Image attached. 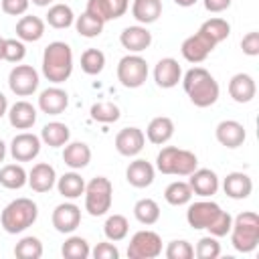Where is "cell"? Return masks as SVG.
Masks as SVG:
<instances>
[{"mask_svg": "<svg viewBox=\"0 0 259 259\" xmlns=\"http://www.w3.org/2000/svg\"><path fill=\"white\" fill-rule=\"evenodd\" d=\"M182 87L196 107H210L219 99V83L204 67H192L182 77Z\"/></svg>", "mask_w": 259, "mask_h": 259, "instance_id": "6da1fadb", "label": "cell"}, {"mask_svg": "<svg viewBox=\"0 0 259 259\" xmlns=\"http://www.w3.org/2000/svg\"><path fill=\"white\" fill-rule=\"evenodd\" d=\"M73 73V51L67 42L63 40H55L51 45H47L45 53H42V75L59 85L63 81H67Z\"/></svg>", "mask_w": 259, "mask_h": 259, "instance_id": "7a4b0ae2", "label": "cell"}, {"mask_svg": "<svg viewBox=\"0 0 259 259\" xmlns=\"http://www.w3.org/2000/svg\"><path fill=\"white\" fill-rule=\"evenodd\" d=\"M38 217V206L30 200V198H16L12 202H8L0 214V223L2 229L10 235L22 233L28 227H32V223Z\"/></svg>", "mask_w": 259, "mask_h": 259, "instance_id": "3957f363", "label": "cell"}, {"mask_svg": "<svg viewBox=\"0 0 259 259\" xmlns=\"http://www.w3.org/2000/svg\"><path fill=\"white\" fill-rule=\"evenodd\" d=\"M231 243L239 253H251L259 245V217L253 210H243L233 219Z\"/></svg>", "mask_w": 259, "mask_h": 259, "instance_id": "277c9868", "label": "cell"}, {"mask_svg": "<svg viewBox=\"0 0 259 259\" xmlns=\"http://www.w3.org/2000/svg\"><path fill=\"white\" fill-rule=\"evenodd\" d=\"M156 168L162 174L188 176L198 168V158L190 150H182V148H176V146H166L158 152Z\"/></svg>", "mask_w": 259, "mask_h": 259, "instance_id": "5b68a950", "label": "cell"}, {"mask_svg": "<svg viewBox=\"0 0 259 259\" xmlns=\"http://www.w3.org/2000/svg\"><path fill=\"white\" fill-rule=\"evenodd\" d=\"M85 210L91 217H103L111 208L113 200V186L109 178L97 176L89 184H85Z\"/></svg>", "mask_w": 259, "mask_h": 259, "instance_id": "8992f818", "label": "cell"}, {"mask_svg": "<svg viewBox=\"0 0 259 259\" xmlns=\"http://www.w3.org/2000/svg\"><path fill=\"white\" fill-rule=\"evenodd\" d=\"M117 79L127 89H138L148 79V63L140 55H125L117 63Z\"/></svg>", "mask_w": 259, "mask_h": 259, "instance_id": "52a82bcc", "label": "cell"}, {"mask_svg": "<svg viewBox=\"0 0 259 259\" xmlns=\"http://www.w3.org/2000/svg\"><path fill=\"white\" fill-rule=\"evenodd\" d=\"M162 253V239L154 231H138L127 245L130 259H156Z\"/></svg>", "mask_w": 259, "mask_h": 259, "instance_id": "ba28073f", "label": "cell"}, {"mask_svg": "<svg viewBox=\"0 0 259 259\" xmlns=\"http://www.w3.org/2000/svg\"><path fill=\"white\" fill-rule=\"evenodd\" d=\"M8 87L14 95L26 97L38 89V73L30 65H16L8 75Z\"/></svg>", "mask_w": 259, "mask_h": 259, "instance_id": "9c48e42d", "label": "cell"}, {"mask_svg": "<svg viewBox=\"0 0 259 259\" xmlns=\"http://www.w3.org/2000/svg\"><path fill=\"white\" fill-rule=\"evenodd\" d=\"M223 212V208L212 202V200H198V202H192L186 210V221L192 229H208L217 219L219 214Z\"/></svg>", "mask_w": 259, "mask_h": 259, "instance_id": "30bf717a", "label": "cell"}, {"mask_svg": "<svg viewBox=\"0 0 259 259\" xmlns=\"http://www.w3.org/2000/svg\"><path fill=\"white\" fill-rule=\"evenodd\" d=\"M217 45L206 36V34H202L200 30L196 32V34H192V36H188V38H184V42H182V47H180V53H182V57L188 61V63H202L210 53H212V49H214Z\"/></svg>", "mask_w": 259, "mask_h": 259, "instance_id": "8fae6325", "label": "cell"}, {"mask_svg": "<svg viewBox=\"0 0 259 259\" xmlns=\"http://www.w3.org/2000/svg\"><path fill=\"white\" fill-rule=\"evenodd\" d=\"M130 0H87L85 12L99 18L101 22L115 20L127 12Z\"/></svg>", "mask_w": 259, "mask_h": 259, "instance_id": "7c38bea8", "label": "cell"}, {"mask_svg": "<svg viewBox=\"0 0 259 259\" xmlns=\"http://www.w3.org/2000/svg\"><path fill=\"white\" fill-rule=\"evenodd\" d=\"M40 152V138L28 132H22L12 138L10 142V154L16 162H30Z\"/></svg>", "mask_w": 259, "mask_h": 259, "instance_id": "4fadbf2b", "label": "cell"}, {"mask_svg": "<svg viewBox=\"0 0 259 259\" xmlns=\"http://www.w3.org/2000/svg\"><path fill=\"white\" fill-rule=\"evenodd\" d=\"M144 144H146V136L140 127H123L115 136V150L125 158L138 156L144 150Z\"/></svg>", "mask_w": 259, "mask_h": 259, "instance_id": "5bb4252c", "label": "cell"}, {"mask_svg": "<svg viewBox=\"0 0 259 259\" xmlns=\"http://www.w3.org/2000/svg\"><path fill=\"white\" fill-rule=\"evenodd\" d=\"M53 227L59 233H73L81 225V208L73 202H63L53 210Z\"/></svg>", "mask_w": 259, "mask_h": 259, "instance_id": "9a60e30c", "label": "cell"}, {"mask_svg": "<svg viewBox=\"0 0 259 259\" xmlns=\"http://www.w3.org/2000/svg\"><path fill=\"white\" fill-rule=\"evenodd\" d=\"M154 81L158 87L162 89H172L178 85V81H182V69L178 65L176 59L172 57H164L156 63L154 67Z\"/></svg>", "mask_w": 259, "mask_h": 259, "instance_id": "2e32d148", "label": "cell"}, {"mask_svg": "<svg viewBox=\"0 0 259 259\" xmlns=\"http://www.w3.org/2000/svg\"><path fill=\"white\" fill-rule=\"evenodd\" d=\"M69 105V95L61 87H47L38 95V109L47 115H59L67 109Z\"/></svg>", "mask_w": 259, "mask_h": 259, "instance_id": "e0dca14e", "label": "cell"}, {"mask_svg": "<svg viewBox=\"0 0 259 259\" xmlns=\"http://www.w3.org/2000/svg\"><path fill=\"white\" fill-rule=\"evenodd\" d=\"M119 42L123 49H127L130 53H142L146 51L150 45H152V32L142 26V24H136V26H127L121 30L119 34Z\"/></svg>", "mask_w": 259, "mask_h": 259, "instance_id": "ac0fdd59", "label": "cell"}, {"mask_svg": "<svg viewBox=\"0 0 259 259\" xmlns=\"http://www.w3.org/2000/svg\"><path fill=\"white\" fill-rule=\"evenodd\" d=\"M214 136H217V142H219L221 146L231 148V150L243 146V142H245V138H247L243 123H239V121H235V119H225V121H221V123L217 125V130H214Z\"/></svg>", "mask_w": 259, "mask_h": 259, "instance_id": "d6986e66", "label": "cell"}, {"mask_svg": "<svg viewBox=\"0 0 259 259\" xmlns=\"http://www.w3.org/2000/svg\"><path fill=\"white\" fill-rule=\"evenodd\" d=\"M188 176H190L188 184L192 188V194H198L202 198L217 194V190H219V176L210 168H196Z\"/></svg>", "mask_w": 259, "mask_h": 259, "instance_id": "ffe728a7", "label": "cell"}, {"mask_svg": "<svg viewBox=\"0 0 259 259\" xmlns=\"http://www.w3.org/2000/svg\"><path fill=\"white\" fill-rule=\"evenodd\" d=\"M34 192H49L55 184H57V172L51 164L47 162H38L32 166V170L28 172V182H26Z\"/></svg>", "mask_w": 259, "mask_h": 259, "instance_id": "44dd1931", "label": "cell"}, {"mask_svg": "<svg viewBox=\"0 0 259 259\" xmlns=\"http://www.w3.org/2000/svg\"><path fill=\"white\" fill-rule=\"evenodd\" d=\"M255 93H257V85H255L251 75L237 73V75L231 77V81H229V95L233 97V101L249 103V101H253Z\"/></svg>", "mask_w": 259, "mask_h": 259, "instance_id": "7402d4cb", "label": "cell"}, {"mask_svg": "<svg viewBox=\"0 0 259 259\" xmlns=\"http://www.w3.org/2000/svg\"><path fill=\"white\" fill-rule=\"evenodd\" d=\"M223 190L233 200H243L253 192V180L245 172H231L223 180Z\"/></svg>", "mask_w": 259, "mask_h": 259, "instance_id": "603a6c76", "label": "cell"}, {"mask_svg": "<svg viewBox=\"0 0 259 259\" xmlns=\"http://www.w3.org/2000/svg\"><path fill=\"white\" fill-rule=\"evenodd\" d=\"M6 115H8L10 125L16 127V130H28L36 121V109L28 101H16L14 105L8 107Z\"/></svg>", "mask_w": 259, "mask_h": 259, "instance_id": "cb8c5ba5", "label": "cell"}, {"mask_svg": "<svg viewBox=\"0 0 259 259\" xmlns=\"http://www.w3.org/2000/svg\"><path fill=\"white\" fill-rule=\"evenodd\" d=\"M154 174H156L154 166L148 160H142V158L130 162V166L125 170V178H127V182L134 188H146V186H150L154 182Z\"/></svg>", "mask_w": 259, "mask_h": 259, "instance_id": "d4e9b609", "label": "cell"}, {"mask_svg": "<svg viewBox=\"0 0 259 259\" xmlns=\"http://www.w3.org/2000/svg\"><path fill=\"white\" fill-rule=\"evenodd\" d=\"M63 162L73 168V170H81L91 162V148L85 142H71L65 144L63 150Z\"/></svg>", "mask_w": 259, "mask_h": 259, "instance_id": "484cf974", "label": "cell"}, {"mask_svg": "<svg viewBox=\"0 0 259 259\" xmlns=\"http://www.w3.org/2000/svg\"><path fill=\"white\" fill-rule=\"evenodd\" d=\"M45 34V20L38 16H22L16 22V36L22 42H36Z\"/></svg>", "mask_w": 259, "mask_h": 259, "instance_id": "4316f807", "label": "cell"}, {"mask_svg": "<svg viewBox=\"0 0 259 259\" xmlns=\"http://www.w3.org/2000/svg\"><path fill=\"white\" fill-rule=\"evenodd\" d=\"M174 136V121L166 115H160V117H154L148 127H146V138L156 144V146H162L166 144L170 138Z\"/></svg>", "mask_w": 259, "mask_h": 259, "instance_id": "83f0119b", "label": "cell"}, {"mask_svg": "<svg viewBox=\"0 0 259 259\" xmlns=\"http://www.w3.org/2000/svg\"><path fill=\"white\" fill-rule=\"evenodd\" d=\"M162 14V0H134L132 16L140 24H152Z\"/></svg>", "mask_w": 259, "mask_h": 259, "instance_id": "f1b7e54d", "label": "cell"}, {"mask_svg": "<svg viewBox=\"0 0 259 259\" xmlns=\"http://www.w3.org/2000/svg\"><path fill=\"white\" fill-rule=\"evenodd\" d=\"M69 138H71V132H69V127H67L65 123H61V121H51V123H47V125L40 130V142H45V144L51 146V148H61V146H65V144L69 142Z\"/></svg>", "mask_w": 259, "mask_h": 259, "instance_id": "f546056e", "label": "cell"}, {"mask_svg": "<svg viewBox=\"0 0 259 259\" xmlns=\"http://www.w3.org/2000/svg\"><path fill=\"white\" fill-rule=\"evenodd\" d=\"M57 190L65 198H79L85 192V180L77 172H67L61 178H57Z\"/></svg>", "mask_w": 259, "mask_h": 259, "instance_id": "4dcf8cb0", "label": "cell"}, {"mask_svg": "<svg viewBox=\"0 0 259 259\" xmlns=\"http://www.w3.org/2000/svg\"><path fill=\"white\" fill-rule=\"evenodd\" d=\"M28 182V174L20 164H6L0 170V184L8 190H18Z\"/></svg>", "mask_w": 259, "mask_h": 259, "instance_id": "1f68e13d", "label": "cell"}, {"mask_svg": "<svg viewBox=\"0 0 259 259\" xmlns=\"http://www.w3.org/2000/svg\"><path fill=\"white\" fill-rule=\"evenodd\" d=\"M164 198L172 206H184L192 200V188H190L188 182H182V180L170 182L164 190Z\"/></svg>", "mask_w": 259, "mask_h": 259, "instance_id": "d6a6232c", "label": "cell"}, {"mask_svg": "<svg viewBox=\"0 0 259 259\" xmlns=\"http://www.w3.org/2000/svg\"><path fill=\"white\" fill-rule=\"evenodd\" d=\"M202 34H206L214 45H219V42H223L229 34H231V24L225 20V18H219V16H214V18H208V20H204L202 24H200V28H198Z\"/></svg>", "mask_w": 259, "mask_h": 259, "instance_id": "836d02e7", "label": "cell"}, {"mask_svg": "<svg viewBox=\"0 0 259 259\" xmlns=\"http://www.w3.org/2000/svg\"><path fill=\"white\" fill-rule=\"evenodd\" d=\"M47 22H49V26H53L57 30L69 28L75 22V14H73L71 6H67V4H55L47 12Z\"/></svg>", "mask_w": 259, "mask_h": 259, "instance_id": "e575fe53", "label": "cell"}, {"mask_svg": "<svg viewBox=\"0 0 259 259\" xmlns=\"http://www.w3.org/2000/svg\"><path fill=\"white\" fill-rule=\"evenodd\" d=\"M134 217L142 223V225H154L160 219V206L156 200L152 198H140L134 204Z\"/></svg>", "mask_w": 259, "mask_h": 259, "instance_id": "d590c367", "label": "cell"}, {"mask_svg": "<svg viewBox=\"0 0 259 259\" xmlns=\"http://www.w3.org/2000/svg\"><path fill=\"white\" fill-rule=\"evenodd\" d=\"M127 231H130V223H127V219L123 214H111V217H107V221L103 225L105 237L109 241H113V243L125 239L127 237Z\"/></svg>", "mask_w": 259, "mask_h": 259, "instance_id": "8d00e7d4", "label": "cell"}, {"mask_svg": "<svg viewBox=\"0 0 259 259\" xmlns=\"http://www.w3.org/2000/svg\"><path fill=\"white\" fill-rule=\"evenodd\" d=\"M75 28H77V32L81 34V36H85V38H95V36H99L101 32H103V24L105 22H101L99 18H95V16H91V14H87V12H83L81 16H77L75 18Z\"/></svg>", "mask_w": 259, "mask_h": 259, "instance_id": "74e56055", "label": "cell"}, {"mask_svg": "<svg viewBox=\"0 0 259 259\" xmlns=\"http://www.w3.org/2000/svg\"><path fill=\"white\" fill-rule=\"evenodd\" d=\"M61 253H63L65 259H87L91 255V249H89V243L83 237L73 235L63 243Z\"/></svg>", "mask_w": 259, "mask_h": 259, "instance_id": "f35d334b", "label": "cell"}, {"mask_svg": "<svg viewBox=\"0 0 259 259\" xmlns=\"http://www.w3.org/2000/svg\"><path fill=\"white\" fill-rule=\"evenodd\" d=\"M14 255L18 259H40L42 257V243L36 237H22L14 247Z\"/></svg>", "mask_w": 259, "mask_h": 259, "instance_id": "ab89813d", "label": "cell"}, {"mask_svg": "<svg viewBox=\"0 0 259 259\" xmlns=\"http://www.w3.org/2000/svg\"><path fill=\"white\" fill-rule=\"evenodd\" d=\"M105 67V55L99 49H87L81 55V69L87 75H99Z\"/></svg>", "mask_w": 259, "mask_h": 259, "instance_id": "60d3db41", "label": "cell"}, {"mask_svg": "<svg viewBox=\"0 0 259 259\" xmlns=\"http://www.w3.org/2000/svg\"><path fill=\"white\" fill-rule=\"evenodd\" d=\"M119 107L111 101H99V103H93L91 105V117L95 121H101V123H113L119 119Z\"/></svg>", "mask_w": 259, "mask_h": 259, "instance_id": "b9f144b4", "label": "cell"}, {"mask_svg": "<svg viewBox=\"0 0 259 259\" xmlns=\"http://www.w3.org/2000/svg\"><path fill=\"white\" fill-rule=\"evenodd\" d=\"M194 255H196L198 259H217V257L221 255V243H219L217 237H212V235L202 237V239H198V243H196Z\"/></svg>", "mask_w": 259, "mask_h": 259, "instance_id": "7bdbcfd3", "label": "cell"}, {"mask_svg": "<svg viewBox=\"0 0 259 259\" xmlns=\"http://www.w3.org/2000/svg\"><path fill=\"white\" fill-rule=\"evenodd\" d=\"M26 55V47L20 38H4V61L8 63H20Z\"/></svg>", "mask_w": 259, "mask_h": 259, "instance_id": "ee69618b", "label": "cell"}, {"mask_svg": "<svg viewBox=\"0 0 259 259\" xmlns=\"http://www.w3.org/2000/svg\"><path fill=\"white\" fill-rule=\"evenodd\" d=\"M166 257L168 259H192L194 257V249L188 241L180 239V241H170L166 247Z\"/></svg>", "mask_w": 259, "mask_h": 259, "instance_id": "f6af8a7d", "label": "cell"}, {"mask_svg": "<svg viewBox=\"0 0 259 259\" xmlns=\"http://www.w3.org/2000/svg\"><path fill=\"white\" fill-rule=\"evenodd\" d=\"M231 227H233V217L227 212V210H223L221 214H219V219L206 229L212 237H225V235H229V231H231Z\"/></svg>", "mask_w": 259, "mask_h": 259, "instance_id": "bcb514c9", "label": "cell"}, {"mask_svg": "<svg viewBox=\"0 0 259 259\" xmlns=\"http://www.w3.org/2000/svg\"><path fill=\"white\" fill-rule=\"evenodd\" d=\"M241 49H243L245 55L257 57V55H259V32H257V30L247 32V34L241 38Z\"/></svg>", "mask_w": 259, "mask_h": 259, "instance_id": "7dc6e473", "label": "cell"}, {"mask_svg": "<svg viewBox=\"0 0 259 259\" xmlns=\"http://www.w3.org/2000/svg\"><path fill=\"white\" fill-rule=\"evenodd\" d=\"M91 255L95 259H119V249L113 243H97Z\"/></svg>", "mask_w": 259, "mask_h": 259, "instance_id": "c3c4849f", "label": "cell"}, {"mask_svg": "<svg viewBox=\"0 0 259 259\" xmlns=\"http://www.w3.org/2000/svg\"><path fill=\"white\" fill-rule=\"evenodd\" d=\"M0 4H2V10H4L6 14H10V16H20V14H24V12L28 10L30 0H2Z\"/></svg>", "mask_w": 259, "mask_h": 259, "instance_id": "681fc988", "label": "cell"}, {"mask_svg": "<svg viewBox=\"0 0 259 259\" xmlns=\"http://www.w3.org/2000/svg\"><path fill=\"white\" fill-rule=\"evenodd\" d=\"M202 4L208 12H225L231 6V0H202Z\"/></svg>", "mask_w": 259, "mask_h": 259, "instance_id": "f907efd6", "label": "cell"}, {"mask_svg": "<svg viewBox=\"0 0 259 259\" xmlns=\"http://www.w3.org/2000/svg\"><path fill=\"white\" fill-rule=\"evenodd\" d=\"M6 111H8V99H6V95L0 91V117L6 115Z\"/></svg>", "mask_w": 259, "mask_h": 259, "instance_id": "816d5d0a", "label": "cell"}, {"mask_svg": "<svg viewBox=\"0 0 259 259\" xmlns=\"http://www.w3.org/2000/svg\"><path fill=\"white\" fill-rule=\"evenodd\" d=\"M178 6H182V8H188V6H194L198 0H174Z\"/></svg>", "mask_w": 259, "mask_h": 259, "instance_id": "f5cc1de1", "label": "cell"}, {"mask_svg": "<svg viewBox=\"0 0 259 259\" xmlns=\"http://www.w3.org/2000/svg\"><path fill=\"white\" fill-rule=\"evenodd\" d=\"M4 158H6V144L0 140V162H4Z\"/></svg>", "mask_w": 259, "mask_h": 259, "instance_id": "db71d44e", "label": "cell"}, {"mask_svg": "<svg viewBox=\"0 0 259 259\" xmlns=\"http://www.w3.org/2000/svg\"><path fill=\"white\" fill-rule=\"evenodd\" d=\"M32 4H36V6H49L53 0H30Z\"/></svg>", "mask_w": 259, "mask_h": 259, "instance_id": "11a10c76", "label": "cell"}, {"mask_svg": "<svg viewBox=\"0 0 259 259\" xmlns=\"http://www.w3.org/2000/svg\"><path fill=\"white\" fill-rule=\"evenodd\" d=\"M4 57V38L0 36V59Z\"/></svg>", "mask_w": 259, "mask_h": 259, "instance_id": "9f6ffc18", "label": "cell"}]
</instances>
